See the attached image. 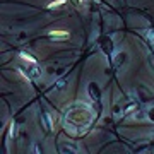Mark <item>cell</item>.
<instances>
[{
  "label": "cell",
  "instance_id": "obj_1",
  "mask_svg": "<svg viewBox=\"0 0 154 154\" xmlns=\"http://www.w3.org/2000/svg\"><path fill=\"white\" fill-rule=\"evenodd\" d=\"M50 36H53V38H67L69 33H67V31H52Z\"/></svg>",
  "mask_w": 154,
  "mask_h": 154
},
{
  "label": "cell",
  "instance_id": "obj_2",
  "mask_svg": "<svg viewBox=\"0 0 154 154\" xmlns=\"http://www.w3.org/2000/svg\"><path fill=\"white\" fill-rule=\"evenodd\" d=\"M21 58H22V60H28V62H31V63H36V58H33L31 55H28V53H21Z\"/></svg>",
  "mask_w": 154,
  "mask_h": 154
},
{
  "label": "cell",
  "instance_id": "obj_3",
  "mask_svg": "<svg viewBox=\"0 0 154 154\" xmlns=\"http://www.w3.org/2000/svg\"><path fill=\"white\" fill-rule=\"evenodd\" d=\"M65 3V0H55V2H52L50 5H48V9H55V7H58V5H63Z\"/></svg>",
  "mask_w": 154,
  "mask_h": 154
}]
</instances>
